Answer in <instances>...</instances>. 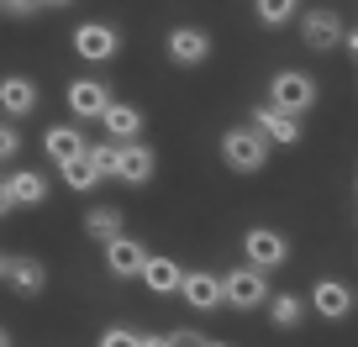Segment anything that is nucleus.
<instances>
[{
	"label": "nucleus",
	"mask_w": 358,
	"mask_h": 347,
	"mask_svg": "<svg viewBox=\"0 0 358 347\" xmlns=\"http://www.w3.org/2000/svg\"><path fill=\"white\" fill-rule=\"evenodd\" d=\"M268 321H274V332H301L306 321V300H295V295H268Z\"/></svg>",
	"instance_id": "nucleus-20"
},
{
	"label": "nucleus",
	"mask_w": 358,
	"mask_h": 347,
	"mask_svg": "<svg viewBox=\"0 0 358 347\" xmlns=\"http://www.w3.org/2000/svg\"><path fill=\"white\" fill-rule=\"evenodd\" d=\"M106 269L116 274V279H137V269H143V258H148V247L143 242H132L127 232H116V237H106Z\"/></svg>",
	"instance_id": "nucleus-11"
},
{
	"label": "nucleus",
	"mask_w": 358,
	"mask_h": 347,
	"mask_svg": "<svg viewBox=\"0 0 358 347\" xmlns=\"http://www.w3.org/2000/svg\"><path fill=\"white\" fill-rule=\"evenodd\" d=\"M37 6H74V0H37Z\"/></svg>",
	"instance_id": "nucleus-30"
},
{
	"label": "nucleus",
	"mask_w": 358,
	"mask_h": 347,
	"mask_svg": "<svg viewBox=\"0 0 358 347\" xmlns=\"http://www.w3.org/2000/svg\"><path fill=\"white\" fill-rule=\"evenodd\" d=\"M0 347H11V332H6V326H0Z\"/></svg>",
	"instance_id": "nucleus-31"
},
{
	"label": "nucleus",
	"mask_w": 358,
	"mask_h": 347,
	"mask_svg": "<svg viewBox=\"0 0 358 347\" xmlns=\"http://www.w3.org/2000/svg\"><path fill=\"white\" fill-rule=\"evenodd\" d=\"M0 11H6V16H32L37 0H0Z\"/></svg>",
	"instance_id": "nucleus-27"
},
{
	"label": "nucleus",
	"mask_w": 358,
	"mask_h": 347,
	"mask_svg": "<svg viewBox=\"0 0 358 347\" xmlns=\"http://www.w3.org/2000/svg\"><path fill=\"white\" fill-rule=\"evenodd\" d=\"M74 53L85 58V64H111V58L122 53V32H116L111 22H79L74 27Z\"/></svg>",
	"instance_id": "nucleus-5"
},
{
	"label": "nucleus",
	"mask_w": 358,
	"mask_h": 347,
	"mask_svg": "<svg viewBox=\"0 0 358 347\" xmlns=\"http://www.w3.org/2000/svg\"><path fill=\"white\" fill-rule=\"evenodd\" d=\"M101 121H106V132H111V142H132V137L143 132V111L127 105V101H111L101 111Z\"/></svg>",
	"instance_id": "nucleus-17"
},
{
	"label": "nucleus",
	"mask_w": 358,
	"mask_h": 347,
	"mask_svg": "<svg viewBox=\"0 0 358 347\" xmlns=\"http://www.w3.org/2000/svg\"><path fill=\"white\" fill-rule=\"evenodd\" d=\"M6 263H11V258H6V253H0V279H6Z\"/></svg>",
	"instance_id": "nucleus-32"
},
{
	"label": "nucleus",
	"mask_w": 358,
	"mask_h": 347,
	"mask_svg": "<svg viewBox=\"0 0 358 347\" xmlns=\"http://www.w3.org/2000/svg\"><path fill=\"white\" fill-rule=\"evenodd\" d=\"M6 284H11L16 295H22V300H32V295H43L48 290V269H43V258H11V263H6Z\"/></svg>",
	"instance_id": "nucleus-15"
},
{
	"label": "nucleus",
	"mask_w": 358,
	"mask_h": 347,
	"mask_svg": "<svg viewBox=\"0 0 358 347\" xmlns=\"http://www.w3.org/2000/svg\"><path fill=\"white\" fill-rule=\"evenodd\" d=\"M316 101H322V84H316L306 68H280V74L268 79V105H280V111H290V116H306Z\"/></svg>",
	"instance_id": "nucleus-1"
},
{
	"label": "nucleus",
	"mask_w": 358,
	"mask_h": 347,
	"mask_svg": "<svg viewBox=\"0 0 358 347\" xmlns=\"http://www.w3.org/2000/svg\"><path fill=\"white\" fill-rule=\"evenodd\" d=\"M0 111L11 116V121L32 116V111H37V79H27V74H6V79H0Z\"/></svg>",
	"instance_id": "nucleus-13"
},
{
	"label": "nucleus",
	"mask_w": 358,
	"mask_h": 347,
	"mask_svg": "<svg viewBox=\"0 0 358 347\" xmlns=\"http://www.w3.org/2000/svg\"><path fill=\"white\" fill-rule=\"evenodd\" d=\"M6 195H11V205H48V179L37 168H16L6 179Z\"/></svg>",
	"instance_id": "nucleus-18"
},
{
	"label": "nucleus",
	"mask_w": 358,
	"mask_h": 347,
	"mask_svg": "<svg viewBox=\"0 0 358 347\" xmlns=\"http://www.w3.org/2000/svg\"><path fill=\"white\" fill-rule=\"evenodd\" d=\"M179 274H185V269H179L174 258H153V253H148L143 269H137V279H143L153 295H174L179 290Z\"/></svg>",
	"instance_id": "nucleus-16"
},
{
	"label": "nucleus",
	"mask_w": 358,
	"mask_h": 347,
	"mask_svg": "<svg viewBox=\"0 0 358 347\" xmlns=\"http://www.w3.org/2000/svg\"><path fill=\"white\" fill-rule=\"evenodd\" d=\"M253 11H258L264 27H285L295 16V0H253Z\"/></svg>",
	"instance_id": "nucleus-23"
},
{
	"label": "nucleus",
	"mask_w": 358,
	"mask_h": 347,
	"mask_svg": "<svg viewBox=\"0 0 358 347\" xmlns=\"http://www.w3.org/2000/svg\"><path fill=\"white\" fill-rule=\"evenodd\" d=\"M164 47H169V58H174L179 68H195V64L211 58V32H206V27H174Z\"/></svg>",
	"instance_id": "nucleus-9"
},
{
	"label": "nucleus",
	"mask_w": 358,
	"mask_h": 347,
	"mask_svg": "<svg viewBox=\"0 0 358 347\" xmlns=\"http://www.w3.org/2000/svg\"><path fill=\"white\" fill-rule=\"evenodd\" d=\"M201 347H232V342H201Z\"/></svg>",
	"instance_id": "nucleus-33"
},
{
	"label": "nucleus",
	"mask_w": 358,
	"mask_h": 347,
	"mask_svg": "<svg viewBox=\"0 0 358 347\" xmlns=\"http://www.w3.org/2000/svg\"><path fill=\"white\" fill-rule=\"evenodd\" d=\"M311 311L322 316V321H343V316L353 311V290H348L343 279H316L311 284Z\"/></svg>",
	"instance_id": "nucleus-12"
},
{
	"label": "nucleus",
	"mask_w": 358,
	"mask_h": 347,
	"mask_svg": "<svg viewBox=\"0 0 358 347\" xmlns=\"http://www.w3.org/2000/svg\"><path fill=\"white\" fill-rule=\"evenodd\" d=\"M264 300H268V279H264V269L243 263V269L222 274V305H232V311H258Z\"/></svg>",
	"instance_id": "nucleus-3"
},
{
	"label": "nucleus",
	"mask_w": 358,
	"mask_h": 347,
	"mask_svg": "<svg viewBox=\"0 0 358 347\" xmlns=\"http://www.w3.org/2000/svg\"><path fill=\"white\" fill-rule=\"evenodd\" d=\"M43 153L53 158V163H69V158L85 153V132H79V126H53V132L43 137Z\"/></svg>",
	"instance_id": "nucleus-19"
},
{
	"label": "nucleus",
	"mask_w": 358,
	"mask_h": 347,
	"mask_svg": "<svg viewBox=\"0 0 358 347\" xmlns=\"http://www.w3.org/2000/svg\"><path fill=\"white\" fill-rule=\"evenodd\" d=\"M301 37H306V47L327 53V47H337V37H343V22H337V11L316 6V11H306V16H301Z\"/></svg>",
	"instance_id": "nucleus-14"
},
{
	"label": "nucleus",
	"mask_w": 358,
	"mask_h": 347,
	"mask_svg": "<svg viewBox=\"0 0 358 347\" xmlns=\"http://www.w3.org/2000/svg\"><path fill=\"white\" fill-rule=\"evenodd\" d=\"M58 168H64V184H69V190H79V195L101 184V168L90 163L85 153H79V158H69V163H58Z\"/></svg>",
	"instance_id": "nucleus-21"
},
{
	"label": "nucleus",
	"mask_w": 358,
	"mask_h": 347,
	"mask_svg": "<svg viewBox=\"0 0 358 347\" xmlns=\"http://www.w3.org/2000/svg\"><path fill=\"white\" fill-rule=\"evenodd\" d=\"M122 232V211L116 205H95V211L85 216V237H95V242H106V237Z\"/></svg>",
	"instance_id": "nucleus-22"
},
{
	"label": "nucleus",
	"mask_w": 358,
	"mask_h": 347,
	"mask_svg": "<svg viewBox=\"0 0 358 347\" xmlns=\"http://www.w3.org/2000/svg\"><path fill=\"white\" fill-rule=\"evenodd\" d=\"M137 347H169V332H143V342Z\"/></svg>",
	"instance_id": "nucleus-28"
},
{
	"label": "nucleus",
	"mask_w": 358,
	"mask_h": 347,
	"mask_svg": "<svg viewBox=\"0 0 358 347\" xmlns=\"http://www.w3.org/2000/svg\"><path fill=\"white\" fill-rule=\"evenodd\" d=\"M137 342H143V332H132V326H111V332H101L95 347H137Z\"/></svg>",
	"instance_id": "nucleus-24"
},
{
	"label": "nucleus",
	"mask_w": 358,
	"mask_h": 347,
	"mask_svg": "<svg viewBox=\"0 0 358 347\" xmlns=\"http://www.w3.org/2000/svg\"><path fill=\"white\" fill-rule=\"evenodd\" d=\"M174 295L190 305V311H216V305H222V279H216L211 269H185Z\"/></svg>",
	"instance_id": "nucleus-8"
},
{
	"label": "nucleus",
	"mask_w": 358,
	"mask_h": 347,
	"mask_svg": "<svg viewBox=\"0 0 358 347\" xmlns=\"http://www.w3.org/2000/svg\"><path fill=\"white\" fill-rule=\"evenodd\" d=\"M222 158H227V168H237V174H258V168L268 163V142L253 132V126H232V132L222 137Z\"/></svg>",
	"instance_id": "nucleus-4"
},
{
	"label": "nucleus",
	"mask_w": 358,
	"mask_h": 347,
	"mask_svg": "<svg viewBox=\"0 0 358 347\" xmlns=\"http://www.w3.org/2000/svg\"><path fill=\"white\" fill-rule=\"evenodd\" d=\"M64 101H69V111H74L79 121H101V111L111 105V84H106V79H74Z\"/></svg>",
	"instance_id": "nucleus-10"
},
{
	"label": "nucleus",
	"mask_w": 358,
	"mask_h": 347,
	"mask_svg": "<svg viewBox=\"0 0 358 347\" xmlns=\"http://www.w3.org/2000/svg\"><path fill=\"white\" fill-rule=\"evenodd\" d=\"M243 253L253 269H280V263H290V242H285V232H274V226H248L243 237Z\"/></svg>",
	"instance_id": "nucleus-6"
},
{
	"label": "nucleus",
	"mask_w": 358,
	"mask_h": 347,
	"mask_svg": "<svg viewBox=\"0 0 358 347\" xmlns=\"http://www.w3.org/2000/svg\"><path fill=\"white\" fill-rule=\"evenodd\" d=\"M206 337L195 332V326H174V332H169V347H201Z\"/></svg>",
	"instance_id": "nucleus-26"
},
{
	"label": "nucleus",
	"mask_w": 358,
	"mask_h": 347,
	"mask_svg": "<svg viewBox=\"0 0 358 347\" xmlns=\"http://www.w3.org/2000/svg\"><path fill=\"white\" fill-rule=\"evenodd\" d=\"M253 132L264 137V142L295 147V142H301V116H290V111H280V105L258 101V105H253Z\"/></svg>",
	"instance_id": "nucleus-7"
},
{
	"label": "nucleus",
	"mask_w": 358,
	"mask_h": 347,
	"mask_svg": "<svg viewBox=\"0 0 358 347\" xmlns=\"http://www.w3.org/2000/svg\"><path fill=\"white\" fill-rule=\"evenodd\" d=\"M158 174V153L148 142H111V179H122V184H148Z\"/></svg>",
	"instance_id": "nucleus-2"
},
{
	"label": "nucleus",
	"mask_w": 358,
	"mask_h": 347,
	"mask_svg": "<svg viewBox=\"0 0 358 347\" xmlns=\"http://www.w3.org/2000/svg\"><path fill=\"white\" fill-rule=\"evenodd\" d=\"M6 211H16V205H11V195H6V179H0V216Z\"/></svg>",
	"instance_id": "nucleus-29"
},
{
	"label": "nucleus",
	"mask_w": 358,
	"mask_h": 347,
	"mask_svg": "<svg viewBox=\"0 0 358 347\" xmlns=\"http://www.w3.org/2000/svg\"><path fill=\"white\" fill-rule=\"evenodd\" d=\"M16 153H22V137L11 121H0V158H16Z\"/></svg>",
	"instance_id": "nucleus-25"
}]
</instances>
